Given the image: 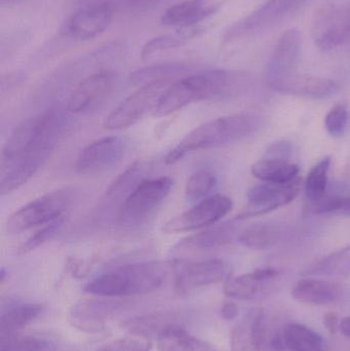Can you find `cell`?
<instances>
[{
	"label": "cell",
	"instance_id": "obj_20",
	"mask_svg": "<svg viewBox=\"0 0 350 351\" xmlns=\"http://www.w3.org/2000/svg\"><path fill=\"white\" fill-rule=\"evenodd\" d=\"M292 297L297 302L310 305H326L339 296V288L334 282L318 278H302L294 285Z\"/></svg>",
	"mask_w": 350,
	"mask_h": 351
},
{
	"label": "cell",
	"instance_id": "obj_29",
	"mask_svg": "<svg viewBox=\"0 0 350 351\" xmlns=\"http://www.w3.org/2000/svg\"><path fill=\"white\" fill-rule=\"evenodd\" d=\"M236 225L232 222H224L208 227L205 231L193 235L187 239L186 245L197 249H212L230 243L236 235Z\"/></svg>",
	"mask_w": 350,
	"mask_h": 351
},
{
	"label": "cell",
	"instance_id": "obj_39",
	"mask_svg": "<svg viewBox=\"0 0 350 351\" xmlns=\"http://www.w3.org/2000/svg\"><path fill=\"white\" fill-rule=\"evenodd\" d=\"M64 221H65V219H62V220L55 221V222L51 223V224L41 226V228L36 231L32 237H29L28 241L20 247L21 253H27V252L32 251V250L36 249L42 243L51 241L57 234L59 229L61 228Z\"/></svg>",
	"mask_w": 350,
	"mask_h": 351
},
{
	"label": "cell",
	"instance_id": "obj_16",
	"mask_svg": "<svg viewBox=\"0 0 350 351\" xmlns=\"http://www.w3.org/2000/svg\"><path fill=\"white\" fill-rule=\"evenodd\" d=\"M302 39L299 31H286L275 45L267 62V80L285 78L296 74L301 56Z\"/></svg>",
	"mask_w": 350,
	"mask_h": 351
},
{
	"label": "cell",
	"instance_id": "obj_30",
	"mask_svg": "<svg viewBox=\"0 0 350 351\" xmlns=\"http://www.w3.org/2000/svg\"><path fill=\"white\" fill-rule=\"evenodd\" d=\"M306 274L318 276H350V245L312 264Z\"/></svg>",
	"mask_w": 350,
	"mask_h": 351
},
{
	"label": "cell",
	"instance_id": "obj_46",
	"mask_svg": "<svg viewBox=\"0 0 350 351\" xmlns=\"http://www.w3.org/2000/svg\"><path fill=\"white\" fill-rule=\"evenodd\" d=\"M129 2H134V3H139V2L146 1V0H127Z\"/></svg>",
	"mask_w": 350,
	"mask_h": 351
},
{
	"label": "cell",
	"instance_id": "obj_23",
	"mask_svg": "<svg viewBox=\"0 0 350 351\" xmlns=\"http://www.w3.org/2000/svg\"><path fill=\"white\" fill-rule=\"evenodd\" d=\"M277 276V270L273 268H258L251 274L227 278L224 286V293L229 298L247 300L256 295L263 282L271 280Z\"/></svg>",
	"mask_w": 350,
	"mask_h": 351
},
{
	"label": "cell",
	"instance_id": "obj_17",
	"mask_svg": "<svg viewBox=\"0 0 350 351\" xmlns=\"http://www.w3.org/2000/svg\"><path fill=\"white\" fill-rule=\"evenodd\" d=\"M199 101H205V94L201 76L197 73L170 84L160 97L153 115L166 117Z\"/></svg>",
	"mask_w": 350,
	"mask_h": 351
},
{
	"label": "cell",
	"instance_id": "obj_1",
	"mask_svg": "<svg viewBox=\"0 0 350 351\" xmlns=\"http://www.w3.org/2000/svg\"><path fill=\"white\" fill-rule=\"evenodd\" d=\"M66 117L49 109L22 121L12 131L0 156V194L26 184L51 158L63 136Z\"/></svg>",
	"mask_w": 350,
	"mask_h": 351
},
{
	"label": "cell",
	"instance_id": "obj_14",
	"mask_svg": "<svg viewBox=\"0 0 350 351\" xmlns=\"http://www.w3.org/2000/svg\"><path fill=\"white\" fill-rule=\"evenodd\" d=\"M112 20L113 10L110 4H92L82 8L70 19L66 32L76 40H90L105 32L110 27Z\"/></svg>",
	"mask_w": 350,
	"mask_h": 351
},
{
	"label": "cell",
	"instance_id": "obj_15",
	"mask_svg": "<svg viewBox=\"0 0 350 351\" xmlns=\"http://www.w3.org/2000/svg\"><path fill=\"white\" fill-rule=\"evenodd\" d=\"M267 86L281 94L316 99L328 98L339 90L338 84L334 80L297 73L285 78L267 80Z\"/></svg>",
	"mask_w": 350,
	"mask_h": 351
},
{
	"label": "cell",
	"instance_id": "obj_18",
	"mask_svg": "<svg viewBox=\"0 0 350 351\" xmlns=\"http://www.w3.org/2000/svg\"><path fill=\"white\" fill-rule=\"evenodd\" d=\"M217 0H184L168 8L162 16L166 26L188 28L197 26L219 8Z\"/></svg>",
	"mask_w": 350,
	"mask_h": 351
},
{
	"label": "cell",
	"instance_id": "obj_10",
	"mask_svg": "<svg viewBox=\"0 0 350 351\" xmlns=\"http://www.w3.org/2000/svg\"><path fill=\"white\" fill-rule=\"evenodd\" d=\"M127 152V143L121 137L101 138L88 144L76 158V173L82 175L98 174L116 166Z\"/></svg>",
	"mask_w": 350,
	"mask_h": 351
},
{
	"label": "cell",
	"instance_id": "obj_9",
	"mask_svg": "<svg viewBox=\"0 0 350 351\" xmlns=\"http://www.w3.org/2000/svg\"><path fill=\"white\" fill-rule=\"evenodd\" d=\"M314 39L324 51L340 47L350 39V1L329 3L316 14Z\"/></svg>",
	"mask_w": 350,
	"mask_h": 351
},
{
	"label": "cell",
	"instance_id": "obj_43",
	"mask_svg": "<svg viewBox=\"0 0 350 351\" xmlns=\"http://www.w3.org/2000/svg\"><path fill=\"white\" fill-rule=\"evenodd\" d=\"M338 212H340L341 214L347 215V216H350V198H342V202H341Z\"/></svg>",
	"mask_w": 350,
	"mask_h": 351
},
{
	"label": "cell",
	"instance_id": "obj_44",
	"mask_svg": "<svg viewBox=\"0 0 350 351\" xmlns=\"http://www.w3.org/2000/svg\"><path fill=\"white\" fill-rule=\"evenodd\" d=\"M257 351H277V348L275 344H273V346H267L266 341H264L262 344L259 346L258 350H257Z\"/></svg>",
	"mask_w": 350,
	"mask_h": 351
},
{
	"label": "cell",
	"instance_id": "obj_40",
	"mask_svg": "<svg viewBox=\"0 0 350 351\" xmlns=\"http://www.w3.org/2000/svg\"><path fill=\"white\" fill-rule=\"evenodd\" d=\"M324 326L329 333L335 335L338 332L339 326H340L338 315L333 311L327 313L324 317Z\"/></svg>",
	"mask_w": 350,
	"mask_h": 351
},
{
	"label": "cell",
	"instance_id": "obj_19",
	"mask_svg": "<svg viewBox=\"0 0 350 351\" xmlns=\"http://www.w3.org/2000/svg\"><path fill=\"white\" fill-rule=\"evenodd\" d=\"M265 338L264 313L257 309L234 326L230 334V350L257 351Z\"/></svg>",
	"mask_w": 350,
	"mask_h": 351
},
{
	"label": "cell",
	"instance_id": "obj_5",
	"mask_svg": "<svg viewBox=\"0 0 350 351\" xmlns=\"http://www.w3.org/2000/svg\"><path fill=\"white\" fill-rule=\"evenodd\" d=\"M69 204L67 192H49L16 210L6 222V231L10 234H20L35 227L65 219Z\"/></svg>",
	"mask_w": 350,
	"mask_h": 351
},
{
	"label": "cell",
	"instance_id": "obj_36",
	"mask_svg": "<svg viewBox=\"0 0 350 351\" xmlns=\"http://www.w3.org/2000/svg\"><path fill=\"white\" fill-rule=\"evenodd\" d=\"M0 351H55V346L45 338L39 336L12 337L1 341Z\"/></svg>",
	"mask_w": 350,
	"mask_h": 351
},
{
	"label": "cell",
	"instance_id": "obj_26",
	"mask_svg": "<svg viewBox=\"0 0 350 351\" xmlns=\"http://www.w3.org/2000/svg\"><path fill=\"white\" fill-rule=\"evenodd\" d=\"M158 348L160 351H220L212 344L190 335L180 325L160 336Z\"/></svg>",
	"mask_w": 350,
	"mask_h": 351
},
{
	"label": "cell",
	"instance_id": "obj_13",
	"mask_svg": "<svg viewBox=\"0 0 350 351\" xmlns=\"http://www.w3.org/2000/svg\"><path fill=\"white\" fill-rule=\"evenodd\" d=\"M174 272L177 290L183 293L222 282L225 278L227 267L219 259L197 262L181 260L175 262Z\"/></svg>",
	"mask_w": 350,
	"mask_h": 351
},
{
	"label": "cell",
	"instance_id": "obj_24",
	"mask_svg": "<svg viewBox=\"0 0 350 351\" xmlns=\"http://www.w3.org/2000/svg\"><path fill=\"white\" fill-rule=\"evenodd\" d=\"M43 313V305L26 303L16 305L2 313L0 319L1 341L16 337V333L34 322Z\"/></svg>",
	"mask_w": 350,
	"mask_h": 351
},
{
	"label": "cell",
	"instance_id": "obj_37",
	"mask_svg": "<svg viewBox=\"0 0 350 351\" xmlns=\"http://www.w3.org/2000/svg\"><path fill=\"white\" fill-rule=\"evenodd\" d=\"M349 119V109L347 105L339 103L333 106L325 117V128L329 135L334 138L342 137L347 132Z\"/></svg>",
	"mask_w": 350,
	"mask_h": 351
},
{
	"label": "cell",
	"instance_id": "obj_12",
	"mask_svg": "<svg viewBox=\"0 0 350 351\" xmlns=\"http://www.w3.org/2000/svg\"><path fill=\"white\" fill-rule=\"evenodd\" d=\"M115 82V74L107 70L84 78L69 97L68 111L74 114H82L98 108L112 93Z\"/></svg>",
	"mask_w": 350,
	"mask_h": 351
},
{
	"label": "cell",
	"instance_id": "obj_11",
	"mask_svg": "<svg viewBox=\"0 0 350 351\" xmlns=\"http://www.w3.org/2000/svg\"><path fill=\"white\" fill-rule=\"evenodd\" d=\"M299 183L300 180L298 179L285 185L265 183L255 186L248 192L246 206L236 219L242 220L261 216L287 206L299 193Z\"/></svg>",
	"mask_w": 350,
	"mask_h": 351
},
{
	"label": "cell",
	"instance_id": "obj_28",
	"mask_svg": "<svg viewBox=\"0 0 350 351\" xmlns=\"http://www.w3.org/2000/svg\"><path fill=\"white\" fill-rule=\"evenodd\" d=\"M199 32V29L197 26H192L188 27V28H180L176 32L171 33V34L154 37L151 40L147 41L142 49V59L147 60L160 51H170V49L183 47L188 43L193 37L197 36Z\"/></svg>",
	"mask_w": 350,
	"mask_h": 351
},
{
	"label": "cell",
	"instance_id": "obj_8",
	"mask_svg": "<svg viewBox=\"0 0 350 351\" xmlns=\"http://www.w3.org/2000/svg\"><path fill=\"white\" fill-rule=\"evenodd\" d=\"M232 200L222 194L210 195L186 212L168 220L162 227L166 233L190 232L217 224L232 210Z\"/></svg>",
	"mask_w": 350,
	"mask_h": 351
},
{
	"label": "cell",
	"instance_id": "obj_32",
	"mask_svg": "<svg viewBox=\"0 0 350 351\" xmlns=\"http://www.w3.org/2000/svg\"><path fill=\"white\" fill-rule=\"evenodd\" d=\"M282 234L283 232L277 227L254 225L240 235V241L249 249L265 250L279 243Z\"/></svg>",
	"mask_w": 350,
	"mask_h": 351
},
{
	"label": "cell",
	"instance_id": "obj_3",
	"mask_svg": "<svg viewBox=\"0 0 350 351\" xmlns=\"http://www.w3.org/2000/svg\"><path fill=\"white\" fill-rule=\"evenodd\" d=\"M166 264L162 262L127 264L101 274L88 282L84 291L103 297L146 294L160 289L166 282Z\"/></svg>",
	"mask_w": 350,
	"mask_h": 351
},
{
	"label": "cell",
	"instance_id": "obj_41",
	"mask_svg": "<svg viewBox=\"0 0 350 351\" xmlns=\"http://www.w3.org/2000/svg\"><path fill=\"white\" fill-rule=\"evenodd\" d=\"M221 315L224 319H227V321L236 319L238 315V305L234 302L224 303L223 306L221 307Z\"/></svg>",
	"mask_w": 350,
	"mask_h": 351
},
{
	"label": "cell",
	"instance_id": "obj_27",
	"mask_svg": "<svg viewBox=\"0 0 350 351\" xmlns=\"http://www.w3.org/2000/svg\"><path fill=\"white\" fill-rule=\"evenodd\" d=\"M176 322L166 315H150L145 317H134L123 324V327L129 332L132 335L145 338L150 340L155 338L156 340L164 335L168 330L178 326Z\"/></svg>",
	"mask_w": 350,
	"mask_h": 351
},
{
	"label": "cell",
	"instance_id": "obj_7",
	"mask_svg": "<svg viewBox=\"0 0 350 351\" xmlns=\"http://www.w3.org/2000/svg\"><path fill=\"white\" fill-rule=\"evenodd\" d=\"M170 86V82H154L140 86L139 90L121 101L106 117L105 128L119 131L132 127L143 119L149 111H154L160 97Z\"/></svg>",
	"mask_w": 350,
	"mask_h": 351
},
{
	"label": "cell",
	"instance_id": "obj_22",
	"mask_svg": "<svg viewBox=\"0 0 350 351\" xmlns=\"http://www.w3.org/2000/svg\"><path fill=\"white\" fill-rule=\"evenodd\" d=\"M300 169L284 158H265L251 167V173L265 183L285 185L299 179Z\"/></svg>",
	"mask_w": 350,
	"mask_h": 351
},
{
	"label": "cell",
	"instance_id": "obj_35",
	"mask_svg": "<svg viewBox=\"0 0 350 351\" xmlns=\"http://www.w3.org/2000/svg\"><path fill=\"white\" fill-rule=\"evenodd\" d=\"M147 167L141 162H135V164L129 166L125 172L123 173L109 187L107 191V195L109 197H116V196L121 195L123 192L129 191V190L134 189L140 182L143 181L142 176L145 172V169ZM129 192V193H131Z\"/></svg>",
	"mask_w": 350,
	"mask_h": 351
},
{
	"label": "cell",
	"instance_id": "obj_6",
	"mask_svg": "<svg viewBox=\"0 0 350 351\" xmlns=\"http://www.w3.org/2000/svg\"><path fill=\"white\" fill-rule=\"evenodd\" d=\"M312 1L314 0H266L257 10L234 25L225 38L230 41L271 30Z\"/></svg>",
	"mask_w": 350,
	"mask_h": 351
},
{
	"label": "cell",
	"instance_id": "obj_45",
	"mask_svg": "<svg viewBox=\"0 0 350 351\" xmlns=\"http://www.w3.org/2000/svg\"><path fill=\"white\" fill-rule=\"evenodd\" d=\"M5 269L2 268L1 272H0V278H1V282H3L4 280H5Z\"/></svg>",
	"mask_w": 350,
	"mask_h": 351
},
{
	"label": "cell",
	"instance_id": "obj_4",
	"mask_svg": "<svg viewBox=\"0 0 350 351\" xmlns=\"http://www.w3.org/2000/svg\"><path fill=\"white\" fill-rule=\"evenodd\" d=\"M173 186L174 181L170 177L140 182L123 200L119 212V224L135 226L147 220L168 197Z\"/></svg>",
	"mask_w": 350,
	"mask_h": 351
},
{
	"label": "cell",
	"instance_id": "obj_25",
	"mask_svg": "<svg viewBox=\"0 0 350 351\" xmlns=\"http://www.w3.org/2000/svg\"><path fill=\"white\" fill-rule=\"evenodd\" d=\"M283 344L290 351H326V341L320 334L300 324L286 326Z\"/></svg>",
	"mask_w": 350,
	"mask_h": 351
},
{
	"label": "cell",
	"instance_id": "obj_38",
	"mask_svg": "<svg viewBox=\"0 0 350 351\" xmlns=\"http://www.w3.org/2000/svg\"><path fill=\"white\" fill-rule=\"evenodd\" d=\"M151 341L138 336H127L113 340L98 348L97 351H151Z\"/></svg>",
	"mask_w": 350,
	"mask_h": 351
},
{
	"label": "cell",
	"instance_id": "obj_34",
	"mask_svg": "<svg viewBox=\"0 0 350 351\" xmlns=\"http://www.w3.org/2000/svg\"><path fill=\"white\" fill-rule=\"evenodd\" d=\"M217 185V177L214 173L201 170L190 176L185 187V197L188 202H199L209 197V194Z\"/></svg>",
	"mask_w": 350,
	"mask_h": 351
},
{
	"label": "cell",
	"instance_id": "obj_21",
	"mask_svg": "<svg viewBox=\"0 0 350 351\" xmlns=\"http://www.w3.org/2000/svg\"><path fill=\"white\" fill-rule=\"evenodd\" d=\"M113 311L109 303L84 301L70 313V322L74 327L86 333H100L106 327V317Z\"/></svg>",
	"mask_w": 350,
	"mask_h": 351
},
{
	"label": "cell",
	"instance_id": "obj_31",
	"mask_svg": "<svg viewBox=\"0 0 350 351\" xmlns=\"http://www.w3.org/2000/svg\"><path fill=\"white\" fill-rule=\"evenodd\" d=\"M186 71V67L180 63H164L142 68L132 74L131 82L136 86H145L160 82H171L175 76Z\"/></svg>",
	"mask_w": 350,
	"mask_h": 351
},
{
	"label": "cell",
	"instance_id": "obj_33",
	"mask_svg": "<svg viewBox=\"0 0 350 351\" xmlns=\"http://www.w3.org/2000/svg\"><path fill=\"white\" fill-rule=\"evenodd\" d=\"M331 162H332V160L330 156H326L320 162H316L308 173L305 184H304V190H305V195L310 202L320 200L321 198L326 195Z\"/></svg>",
	"mask_w": 350,
	"mask_h": 351
},
{
	"label": "cell",
	"instance_id": "obj_2",
	"mask_svg": "<svg viewBox=\"0 0 350 351\" xmlns=\"http://www.w3.org/2000/svg\"><path fill=\"white\" fill-rule=\"evenodd\" d=\"M265 125V117L255 112H242L208 121L188 134L166 156L173 165L187 154L221 147L256 134Z\"/></svg>",
	"mask_w": 350,
	"mask_h": 351
},
{
	"label": "cell",
	"instance_id": "obj_42",
	"mask_svg": "<svg viewBox=\"0 0 350 351\" xmlns=\"http://www.w3.org/2000/svg\"><path fill=\"white\" fill-rule=\"evenodd\" d=\"M339 330L345 337L350 338V317L341 319Z\"/></svg>",
	"mask_w": 350,
	"mask_h": 351
}]
</instances>
